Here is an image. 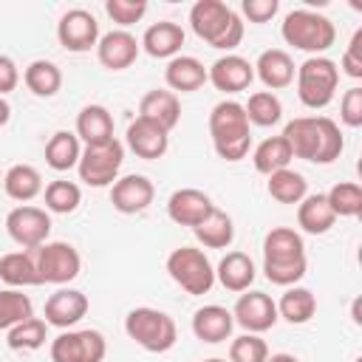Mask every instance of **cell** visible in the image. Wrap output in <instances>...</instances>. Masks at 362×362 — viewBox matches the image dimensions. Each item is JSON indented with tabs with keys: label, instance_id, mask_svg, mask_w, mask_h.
I'll return each mask as SVG.
<instances>
[{
	"label": "cell",
	"instance_id": "cell-1",
	"mask_svg": "<svg viewBox=\"0 0 362 362\" xmlns=\"http://www.w3.org/2000/svg\"><path fill=\"white\" fill-rule=\"evenodd\" d=\"M280 136L288 141L294 158L311 164H331L345 147L339 124L328 116H297L283 127Z\"/></svg>",
	"mask_w": 362,
	"mask_h": 362
},
{
	"label": "cell",
	"instance_id": "cell-2",
	"mask_svg": "<svg viewBox=\"0 0 362 362\" xmlns=\"http://www.w3.org/2000/svg\"><path fill=\"white\" fill-rule=\"evenodd\" d=\"M305 243L291 226H274L263 238V274L274 286H297L305 277Z\"/></svg>",
	"mask_w": 362,
	"mask_h": 362
},
{
	"label": "cell",
	"instance_id": "cell-3",
	"mask_svg": "<svg viewBox=\"0 0 362 362\" xmlns=\"http://www.w3.org/2000/svg\"><path fill=\"white\" fill-rule=\"evenodd\" d=\"M189 25L198 40L218 51H235L243 40V20L223 0H198L189 8Z\"/></svg>",
	"mask_w": 362,
	"mask_h": 362
},
{
	"label": "cell",
	"instance_id": "cell-4",
	"mask_svg": "<svg viewBox=\"0 0 362 362\" xmlns=\"http://www.w3.org/2000/svg\"><path fill=\"white\" fill-rule=\"evenodd\" d=\"M209 136L212 147L223 161H240L252 150V124L246 110L235 99H223L209 113Z\"/></svg>",
	"mask_w": 362,
	"mask_h": 362
},
{
	"label": "cell",
	"instance_id": "cell-5",
	"mask_svg": "<svg viewBox=\"0 0 362 362\" xmlns=\"http://www.w3.org/2000/svg\"><path fill=\"white\" fill-rule=\"evenodd\" d=\"M280 37L286 40V45H291L297 51H305L311 57H322L337 42V28L320 11L291 8L280 23Z\"/></svg>",
	"mask_w": 362,
	"mask_h": 362
},
{
	"label": "cell",
	"instance_id": "cell-6",
	"mask_svg": "<svg viewBox=\"0 0 362 362\" xmlns=\"http://www.w3.org/2000/svg\"><path fill=\"white\" fill-rule=\"evenodd\" d=\"M124 334L144 348L147 354H167L175 342H178V328L175 320L158 308L150 305H139L130 308L124 317Z\"/></svg>",
	"mask_w": 362,
	"mask_h": 362
},
{
	"label": "cell",
	"instance_id": "cell-7",
	"mask_svg": "<svg viewBox=\"0 0 362 362\" xmlns=\"http://www.w3.org/2000/svg\"><path fill=\"white\" fill-rule=\"evenodd\" d=\"M297 96L308 110H322L334 102L339 88V68L328 57H308L294 74Z\"/></svg>",
	"mask_w": 362,
	"mask_h": 362
},
{
	"label": "cell",
	"instance_id": "cell-8",
	"mask_svg": "<svg viewBox=\"0 0 362 362\" xmlns=\"http://www.w3.org/2000/svg\"><path fill=\"white\" fill-rule=\"evenodd\" d=\"M167 274L181 291L192 297L209 294V288L215 286V266L209 263L204 249H195V246L173 249L167 255Z\"/></svg>",
	"mask_w": 362,
	"mask_h": 362
},
{
	"label": "cell",
	"instance_id": "cell-9",
	"mask_svg": "<svg viewBox=\"0 0 362 362\" xmlns=\"http://www.w3.org/2000/svg\"><path fill=\"white\" fill-rule=\"evenodd\" d=\"M122 161H124V144L116 136L102 144H88V147H82V156L76 164L79 181L88 187H96V189L110 187L119 178Z\"/></svg>",
	"mask_w": 362,
	"mask_h": 362
},
{
	"label": "cell",
	"instance_id": "cell-10",
	"mask_svg": "<svg viewBox=\"0 0 362 362\" xmlns=\"http://www.w3.org/2000/svg\"><path fill=\"white\" fill-rule=\"evenodd\" d=\"M34 260H37L40 283L68 286L82 272V257H79L76 246H71L65 240H45L40 249H34Z\"/></svg>",
	"mask_w": 362,
	"mask_h": 362
},
{
	"label": "cell",
	"instance_id": "cell-11",
	"mask_svg": "<svg viewBox=\"0 0 362 362\" xmlns=\"http://www.w3.org/2000/svg\"><path fill=\"white\" fill-rule=\"evenodd\" d=\"M6 232H8V238H11L17 246L34 252V249H40V246L48 240V235H51V215H48V209H42V206L20 204V206H14V209L6 215Z\"/></svg>",
	"mask_w": 362,
	"mask_h": 362
},
{
	"label": "cell",
	"instance_id": "cell-12",
	"mask_svg": "<svg viewBox=\"0 0 362 362\" xmlns=\"http://www.w3.org/2000/svg\"><path fill=\"white\" fill-rule=\"evenodd\" d=\"M107 342L96 328L62 331L51 339V362H102Z\"/></svg>",
	"mask_w": 362,
	"mask_h": 362
},
{
	"label": "cell",
	"instance_id": "cell-13",
	"mask_svg": "<svg viewBox=\"0 0 362 362\" xmlns=\"http://www.w3.org/2000/svg\"><path fill=\"white\" fill-rule=\"evenodd\" d=\"M99 23L88 8H68L57 23V40L71 54H85L99 42Z\"/></svg>",
	"mask_w": 362,
	"mask_h": 362
},
{
	"label": "cell",
	"instance_id": "cell-14",
	"mask_svg": "<svg viewBox=\"0 0 362 362\" xmlns=\"http://www.w3.org/2000/svg\"><path fill=\"white\" fill-rule=\"evenodd\" d=\"M232 320L246 331V334H263L274 328L277 317V303L266 291H243L232 308Z\"/></svg>",
	"mask_w": 362,
	"mask_h": 362
},
{
	"label": "cell",
	"instance_id": "cell-15",
	"mask_svg": "<svg viewBox=\"0 0 362 362\" xmlns=\"http://www.w3.org/2000/svg\"><path fill=\"white\" fill-rule=\"evenodd\" d=\"M156 198V187L147 175H139V173H130V175H122L110 184V204L116 212L122 215H139L144 212Z\"/></svg>",
	"mask_w": 362,
	"mask_h": 362
},
{
	"label": "cell",
	"instance_id": "cell-16",
	"mask_svg": "<svg viewBox=\"0 0 362 362\" xmlns=\"http://www.w3.org/2000/svg\"><path fill=\"white\" fill-rule=\"evenodd\" d=\"M206 82L221 93H240L255 82V68L240 54H223L206 68Z\"/></svg>",
	"mask_w": 362,
	"mask_h": 362
},
{
	"label": "cell",
	"instance_id": "cell-17",
	"mask_svg": "<svg viewBox=\"0 0 362 362\" xmlns=\"http://www.w3.org/2000/svg\"><path fill=\"white\" fill-rule=\"evenodd\" d=\"M90 303L88 297L79 291V288H68V286H59L48 300H45V308H42V317L48 325L59 328V331H68L74 328L85 314H88Z\"/></svg>",
	"mask_w": 362,
	"mask_h": 362
},
{
	"label": "cell",
	"instance_id": "cell-18",
	"mask_svg": "<svg viewBox=\"0 0 362 362\" xmlns=\"http://www.w3.org/2000/svg\"><path fill=\"white\" fill-rule=\"evenodd\" d=\"M212 209H215L212 198L204 189H195V187H181L167 198V218L178 226L195 229Z\"/></svg>",
	"mask_w": 362,
	"mask_h": 362
},
{
	"label": "cell",
	"instance_id": "cell-19",
	"mask_svg": "<svg viewBox=\"0 0 362 362\" xmlns=\"http://www.w3.org/2000/svg\"><path fill=\"white\" fill-rule=\"evenodd\" d=\"M139 51H141L139 40H136L130 31H124V28L107 31V34H102L99 42H96V59H99L107 71H124V68H130V65L136 62Z\"/></svg>",
	"mask_w": 362,
	"mask_h": 362
},
{
	"label": "cell",
	"instance_id": "cell-20",
	"mask_svg": "<svg viewBox=\"0 0 362 362\" xmlns=\"http://www.w3.org/2000/svg\"><path fill=\"white\" fill-rule=\"evenodd\" d=\"M124 139H127L130 153H136V156L144 158V161H156V158H161V156L167 153V147H170V133L161 130L158 124L141 119V116H136V119L127 124Z\"/></svg>",
	"mask_w": 362,
	"mask_h": 362
},
{
	"label": "cell",
	"instance_id": "cell-21",
	"mask_svg": "<svg viewBox=\"0 0 362 362\" xmlns=\"http://www.w3.org/2000/svg\"><path fill=\"white\" fill-rule=\"evenodd\" d=\"M255 68V76L266 85V90H283V88H288L291 82H294V74H297V65H294V59H291V54L288 51H283V48H266L260 57H257V62L252 65Z\"/></svg>",
	"mask_w": 362,
	"mask_h": 362
},
{
	"label": "cell",
	"instance_id": "cell-22",
	"mask_svg": "<svg viewBox=\"0 0 362 362\" xmlns=\"http://www.w3.org/2000/svg\"><path fill=\"white\" fill-rule=\"evenodd\" d=\"M192 334L195 339L201 342H209V345H218V342H226L232 337V328H235V320H232V311L223 308V305H201L195 314H192Z\"/></svg>",
	"mask_w": 362,
	"mask_h": 362
},
{
	"label": "cell",
	"instance_id": "cell-23",
	"mask_svg": "<svg viewBox=\"0 0 362 362\" xmlns=\"http://www.w3.org/2000/svg\"><path fill=\"white\" fill-rule=\"evenodd\" d=\"M139 45L144 54H150L156 59H173V57H178V51L184 45V28L173 20H158L153 25H147Z\"/></svg>",
	"mask_w": 362,
	"mask_h": 362
},
{
	"label": "cell",
	"instance_id": "cell-24",
	"mask_svg": "<svg viewBox=\"0 0 362 362\" xmlns=\"http://www.w3.org/2000/svg\"><path fill=\"white\" fill-rule=\"evenodd\" d=\"M164 82L167 88L178 96V93H192V90H201L206 85V68L198 57H189V54H178L167 62L164 68Z\"/></svg>",
	"mask_w": 362,
	"mask_h": 362
},
{
	"label": "cell",
	"instance_id": "cell-25",
	"mask_svg": "<svg viewBox=\"0 0 362 362\" xmlns=\"http://www.w3.org/2000/svg\"><path fill=\"white\" fill-rule=\"evenodd\" d=\"M255 277H257V269H255V260L246 252H226L221 257V263L215 266V280L226 291H235V294L249 291Z\"/></svg>",
	"mask_w": 362,
	"mask_h": 362
},
{
	"label": "cell",
	"instance_id": "cell-26",
	"mask_svg": "<svg viewBox=\"0 0 362 362\" xmlns=\"http://www.w3.org/2000/svg\"><path fill=\"white\" fill-rule=\"evenodd\" d=\"M139 116L147 119V122H153V124H158L161 130L170 133V130L181 122V102H178V96H175L173 90L156 88V90H150V93L141 96V102H139Z\"/></svg>",
	"mask_w": 362,
	"mask_h": 362
},
{
	"label": "cell",
	"instance_id": "cell-27",
	"mask_svg": "<svg viewBox=\"0 0 362 362\" xmlns=\"http://www.w3.org/2000/svg\"><path fill=\"white\" fill-rule=\"evenodd\" d=\"M76 139L88 144H102L113 139V116L105 105H85L76 113Z\"/></svg>",
	"mask_w": 362,
	"mask_h": 362
},
{
	"label": "cell",
	"instance_id": "cell-28",
	"mask_svg": "<svg viewBox=\"0 0 362 362\" xmlns=\"http://www.w3.org/2000/svg\"><path fill=\"white\" fill-rule=\"evenodd\" d=\"M334 223H337V215H334V209L328 206L325 192L305 195V198L297 204V226H300L305 235H325Z\"/></svg>",
	"mask_w": 362,
	"mask_h": 362
},
{
	"label": "cell",
	"instance_id": "cell-29",
	"mask_svg": "<svg viewBox=\"0 0 362 362\" xmlns=\"http://www.w3.org/2000/svg\"><path fill=\"white\" fill-rule=\"evenodd\" d=\"M0 280L6 283V288L40 286V272H37L34 252L20 249V252L3 255V257H0Z\"/></svg>",
	"mask_w": 362,
	"mask_h": 362
},
{
	"label": "cell",
	"instance_id": "cell-30",
	"mask_svg": "<svg viewBox=\"0 0 362 362\" xmlns=\"http://www.w3.org/2000/svg\"><path fill=\"white\" fill-rule=\"evenodd\" d=\"M3 189H6V195L11 201L28 204V201H34L42 192V175L31 164H14L3 175Z\"/></svg>",
	"mask_w": 362,
	"mask_h": 362
},
{
	"label": "cell",
	"instance_id": "cell-31",
	"mask_svg": "<svg viewBox=\"0 0 362 362\" xmlns=\"http://www.w3.org/2000/svg\"><path fill=\"white\" fill-rule=\"evenodd\" d=\"M192 235H195V240L204 246V249H226V246H232V240H235V223H232V218L223 212V209H212L195 229H192Z\"/></svg>",
	"mask_w": 362,
	"mask_h": 362
},
{
	"label": "cell",
	"instance_id": "cell-32",
	"mask_svg": "<svg viewBox=\"0 0 362 362\" xmlns=\"http://www.w3.org/2000/svg\"><path fill=\"white\" fill-rule=\"evenodd\" d=\"M314 314H317V297L305 286H288L277 300V317H283L291 325H305Z\"/></svg>",
	"mask_w": 362,
	"mask_h": 362
},
{
	"label": "cell",
	"instance_id": "cell-33",
	"mask_svg": "<svg viewBox=\"0 0 362 362\" xmlns=\"http://www.w3.org/2000/svg\"><path fill=\"white\" fill-rule=\"evenodd\" d=\"M79 156H82V144H79L76 133H71V130H57L45 144V164L54 173L74 170L79 164Z\"/></svg>",
	"mask_w": 362,
	"mask_h": 362
},
{
	"label": "cell",
	"instance_id": "cell-34",
	"mask_svg": "<svg viewBox=\"0 0 362 362\" xmlns=\"http://www.w3.org/2000/svg\"><path fill=\"white\" fill-rule=\"evenodd\" d=\"M23 82H25V88H28L34 96L51 99V96H57L59 88H62V71H59V65L51 62V59H34V62H28V68L23 71Z\"/></svg>",
	"mask_w": 362,
	"mask_h": 362
},
{
	"label": "cell",
	"instance_id": "cell-35",
	"mask_svg": "<svg viewBox=\"0 0 362 362\" xmlns=\"http://www.w3.org/2000/svg\"><path fill=\"white\" fill-rule=\"evenodd\" d=\"M291 147L283 136H269L252 150V164L260 175H272L277 170H286L291 164Z\"/></svg>",
	"mask_w": 362,
	"mask_h": 362
},
{
	"label": "cell",
	"instance_id": "cell-36",
	"mask_svg": "<svg viewBox=\"0 0 362 362\" xmlns=\"http://www.w3.org/2000/svg\"><path fill=\"white\" fill-rule=\"evenodd\" d=\"M266 192L277 201V204H300L305 195H308V181L303 173L286 167V170H277L272 175H266Z\"/></svg>",
	"mask_w": 362,
	"mask_h": 362
},
{
	"label": "cell",
	"instance_id": "cell-37",
	"mask_svg": "<svg viewBox=\"0 0 362 362\" xmlns=\"http://www.w3.org/2000/svg\"><path fill=\"white\" fill-rule=\"evenodd\" d=\"M48 339V322L40 317H28L6 331V345L11 351H40Z\"/></svg>",
	"mask_w": 362,
	"mask_h": 362
},
{
	"label": "cell",
	"instance_id": "cell-38",
	"mask_svg": "<svg viewBox=\"0 0 362 362\" xmlns=\"http://www.w3.org/2000/svg\"><path fill=\"white\" fill-rule=\"evenodd\" d=\"M243 110H246L249 124H257V127H272L283 119V102L272 90H255L249 102L243 105Z\"/></svg>",
	"mask_w": 362,
	"mask_h": 362
},
{
	"label": "cell",
	"instance_id": "cell-39",
	"mask_svg": "<svg viewBox=\"0 0 362 362\" xmlns=\"http://www.w3.org/2000/svg\"><path fill=\"white\" fill-rule=\"evenodd\" d=\"M328 206L337 218H359L362 215V187L356 181H339L328 192Z\"/></svg>",
	"mask_w": 362,
	"mask_h": 362
},
{
	"label": "cell",
	"instance_id": "cell-40",
	"mask_svg": "<svg viewBox=\"0 0 362 362\" xmlns=\"http://www.w3.org/2000/svg\"><path fill=\"white\" fill-rule=\"evenodd\" d=\"M28 317H34L31 297L23 294V288H0V331H8Z\"/></svg>",
	"mask_w": 362,
	"mask_h": 362
},
{
	"label": "cell",
	"instance_id": "cell-41",
	"mask_svg": "<svg viewBox=\"0 0 362 362\" xmlns=\"http://www.w3.org/2000/svg\"><path fill=\"white\" fill-rule=\"evenodd\" d=\"M82 204V189L79 184L74 181H65V178H57L45 187V209L48 212H57V215H71L76 212V206Z\"/></svg>",
	"mask_w": 362,
	"mask_h": 362
},
{
	"label": "cell",
	"instance_id": "cell-42",
	"mask_svg": "<svg viewBox=\"0 0 362 362\" xmlns=\"http://www.w3.org/2000/svg\"><path fill=\"white\" fill-rule=\"evenodd\" d=\"M269 345L260 339V334H240L229 345V362H266Z\"/></svg>",
	"mask_w": 362,
	"mask_h": 362
},
{
	"label": "cell",
	"instance_id": "cell-43",
	"mask_svg": "<svg viewBox=\"0 0 362 362\" xmlns=\"http://www.w3.org/2000/svg\"><path fill=\"white\" fill-rule=\"evenodd\" d=\"M105 11H107V17L116 25H122L127 31V25L139 23L147 14V3L144 0H107L105 3Z\"/></svg>",
	"mask_w": 362,
	"mask_h": 362
},
{
	"label": "cell",
	"instance_id": "cell-44",
	"mask_svg": "<svg viewBox=\"0 0 362 362\" xmlns=\"http://www.w3.org/2000/svg\"><path fill=\"white\" fill-rule=\"evenodd\" d=\"M339 119L345 127H362V88L354 85L339 99Z\"/></svg>",
	"mask_w": 362,
	"mask_h": 362
},
{
	"label": "cell",
	"instance_id": "cell-45",
	"mask_svg": "<svg viewBox=\"0 0 362 362\" xmlns=\"http://www.w3.org/2000/svg\"><path fill=\"white\" fill-rule=\"evenodd\" d=\"M337 68H342V74L351 76V79H362V28L354 31V37L345 45V54H342Z\"/></svg>",
	"mask_w": 362,
	"mask_h": 362
},
{
	"label": "cell",
	"instance_id": "cell-46",
	"mask_svg": "<svg viewBox=\"0 0 362 362\" xmlns=\"http://www.w3.org/2000/svg\"><path fill=\"white\" fill-rule=\"evenodd\" d=\"M277 8H280L277 0H243L240 3V11L249 23H269L277 14Z\"/></svg>",
	"mask_w": 362,
	"mask_h": 362
},
{
	"label": "cell",
	"instance_id": "cell-47",
	"mask_svg": "<svg viewBox=\"0 0 362 362\" xmlns=\"http://www.w3.org/2000/svg\"><path fill=\"white\" fill-rule=\"evenodd\" d=\"M17 85H20V68H17V62L11 57L0 54V96L11 93Z\"/></svg>",
	"mask_w": 362,
	"mask_h": 362
},
{
	"label": "cell",
	"instance_id": "cell-48",
	"mask_svg": "<svg viewBox=\"0 0 362 362\" xmlns=\"http://www.w3.org/2000/svg\"><path fill=\"white\" fill-rule=\"evenodd\" d=\"M8 119H11V105L6 102V96H0V127L8 124Z\"/></svg>",
	"mask_w": 362,
	"mask_h": 362
},
{
	"label": "cell",
	"instance_id": "cell-49",
	"mask_svg": "<svg viewBox=\"0 0 362 362\" xmlns=\"http://www.w3.org/2000/svg\"><path fill=\"white\" fill-rule=\"evenodd\" d=\"M266 362H300V359L294 354H269Z\"/></svg>",
	"mask_w": 362,
	"mask_h": 362
},
{
	"label": "cell",
	"instance_id": "cell-50",
	"mask_svg": "<svg viewBox=\"0 0 362 362\" xmlns=\"http://www.w3.org/2000/svg\"><path fill=\"white\" fill-rule=\"evenodd\" d=\"M204 362H226V359H218V356H212V359H204Z\"/></svg>",
	"mask_w": 362,
	"mask_h": 362
},
{
	"label": "cell",
	"instance_id": "cell-51",
	"mask_svg": "<svg viewBox=\"0 0 362 362\" xmlns=\"http://www.w3.org/2000/svg\"><path fill=\"white\" fill-rule=\"evenodd\" d=\"M354 362H362V356H359V359H354Z\"/></svg>",
	"mask_w": 362,
	"mask_h": 362
},
{
	"label": "cell",
	"instance_id": "cell-52",
	"mask_svg": "<svg viewBox=\"0 0 362 362\" xmlns=\"http://www.w3.org/2000/svg\"><path fill=\"white\" fill-rule=\"evenodd\" d=\"M0 184H3V178H0Z\"/></svg>",
	"mask_w": 362,
	"mask_h": 362
}]
</instances>
